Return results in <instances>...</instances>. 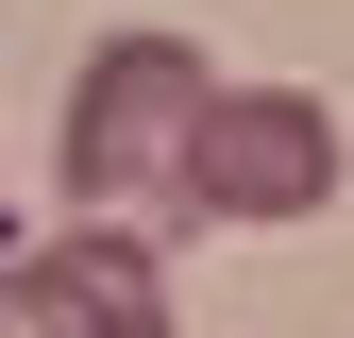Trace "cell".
Instances as JSON below:
<instances>
[{
	"mask_svg": "<svg viewBox=\"0 0 354 338\" xmlns=\"http://www.w3.org/2000/svg\"><path fill=\"white\" fill-rule=\"evenodd\" d=\"M169 203H186V220H236V237L321 220L337 203V102L321 84H203L186 152H169Z\"/></svg>",
	"mask_w": 354,
	"mask_h": 338,
	"instance_id": "1",
	"label": "cell"
},
{
	"mask_svg": "<svg viewBox=\"0 0 354 338\" xmlns=\"http://www.w3.org/2000/svg\"><path fill=\"white\" fill-rule=\"evenodd\" d=\"M203 84H219L203 34H102V51H84V84H68V203H84V220H118V203L169 186Z\"/></svg>",
	"mask_w": 354,
	"mask_h": 338,
	"instance_id": "2",
	"label": "cell"
},
{
	"mask_svg": "<svg viewBox=\"0 0 354 338\" xmlns=\"http://www.w3.org/2000/svg\"><path fill=\"white\" fill-rule=\"evenodd\" d=\"M0 338H169V254L118 237V220L0 254Z\"/></svg>",
	"mask_w": 354,
	"mask_h": 338,
	"instance_id": "3",
	"label": "cell"
}]
</instances>
